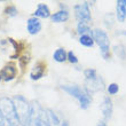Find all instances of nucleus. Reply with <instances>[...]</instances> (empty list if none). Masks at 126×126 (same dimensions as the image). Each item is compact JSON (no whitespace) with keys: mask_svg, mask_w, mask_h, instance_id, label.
<instances>
[{"mask_svg":"<svg viewBox=\"0 0 126 126\" xmlns=\"http://www.w3.org/2000/svg\"><path fill=\"white\" fill-rule=\"evenodd\" d=\"M96 126H108V125H107L106 120H100V122L97 123V125H96Z\"/></svg>","mask_w":126,"mask_h":126,"instance_id":"obj_26","label":"nucleus"},{"mask_svg":"<svg viewBox=\"0 0 126 126\" xmlns=\"http://www.w3.org/2000/svg\"><path fill=\"white\" fill-rule=\"evenodd\" d=\"M77 32H78L79 36H84V34H90V36H92L93 30H91V28L88 27L87 23L78 22V24H77Z\"/></svg>","mask_w":126,"mask_h":126,"instance_id":"obj_17","label":"nucleus"},{"mask_svg":"<svg viewBox=\"0 0 126 126\" xmlns=\"http://www.w3.org/2000/svg\"><path fill=\"white\" fill-rule=\"evenodd\" d=\"M50 16H52V14H50V10L46 3H39L33 13V17H37V18H48Z\"/></svg>","mask_w":126,"mask_h":126,"instance_id":"obj_12","label":"nucleus"},{"mask_svg":"<svg viewBox=\"0 0 126 126\" xmlns=\"http://www.w3.org/2000/svg\"><path fill=\"white\" fill-rule=\"evenodd\" d=\"M113 53L116 56H118L120 60H125L126 59V48L124 45L122 44H118V45H115L113 46Z\"/></svg>","mask_w":126,"mask_h":126,"instance_id":"obj_18","label":"nucleus"},{"mask_svg":"<svg viewBox=\"0 0 126 126\" xmlns=\"http://www.w3.org/2000/svg\"><path fill=\"white\" fill-rule=\"evenodd\" d=\"M61 126H69V124L66 123V122H62V125Z\"/></svg>","mask_w":126,"mask_h":126,"instance_id":"obj_27","label":"nucleus"},{"mask_svg":"<svg viewBox=\"0 0 126 126\" xmlns=\"http://www.w3.org/2000/svg\"><path fill=\"white\" fill-rule=\"evenodd\" d=\"M104 80L101 76H97L94 79H85V90L91 94V92H99L104 90Z\"/></svg>","mask_w":126,"mask_h":126,"instance_id":"obj_7","label":"nucleus"},{"mask_svg":"<svg viewBox=\"0 0 126 126\" xmlns=\"http://www.w3.org/2000/svg\"><path fill=\"white\" fill-rule=\"evenodd\" d=\"M60 88L62 91H64L65 93H68L69 95H71L72 97L79 102V106L81 109H87L92 103V97L91 94L87 92L85 88L78 86L76 84H69V85H61Z\"/></svg>","mask_w":126,"mask_h":126,"instance_id":"obj_1","label":"nucleus"},{"mask_svg":"<svg viewBox=\"0 0 126 126\" xmlns=\"http://www.w3.org/2000/svg\"><path fill=\"white\" fill-rule=\"evenodd\" d=\"M84 76H85V79H94L99 75H97L95 69H91L90 68V69H86L84 71Z\"/></svg>","mask_w":126,"mask_h":126,"instance_id":"obj_20","label":"nucleus"},{"mask_svg":"<svg viewBox=\"0 0 126 126\" xmlns=\"http://www.w3.org/2000/svg\"><path fill=\"white\" fill-rule=\"evenodd\" d=\"M1 79H2V78H1V75H0V80H1Z\"/></svg>","mask_w":126,"mask_h":126,"instance_id":"obj_28","label":"nucleus"},{"mask_svg":"<svg viewBox=\"0 0 126 126\" xmlns=\"http://www.w3.org/2000/svg\"><path fill=\"white\" fill-rule=\"evenodd\" d=\"M68 61H69L70 63H72V64H77V63H78V59H77L76 54L73 53L72 50L68 52Z\"/></svg>","mask_w":126,"mask_h":126,"instance_id":"obj_23","label":"nucleus"},{"mask_svg":"<svg viewBox=\"0 0 126 126\" xmlns=\"http://www.w3.org/2000/svg\"><path fill=\"white\" fill-rule=\"evenodd\" d=\"M13 102L15 104V109H16L17 116H18L20 125L27 126L29 113H30V102L23 95H15L13 97Z\"/></svg>","mask_w":126,"mask_h":126,"instance_id":"obj_3","label":"nucleus"},{"mask_svg":"<svg viewBox=\"0 0 126 126\" xmlns=\"http://www.w3.org/2000/svg\"><path fill=\"white\" fill-rule=\"evenodd\" d=\"M116 17L118 22L124 23L126 20V0L116 1Z\"/></svg>","mask_w":126,"mask_h":126,"instance_id":"obj_10","label":"nucleus"},{"mask_svg":"<svg viewBox=\"0 0 126 126\" xmlns=\"http://www.w3.org/2000/svg\"><path fill=\"white\" fill-rule=\"evenodd\" d=\"M5 13L9 17H13V16H16L18 14V12H17V8L15 6H8L6 8V10H5Z\"/></svg>","mask_w":126,"mask_h":126,"instance_id":"obj_22","label":"nucleus"},{"mask_svg":"<svg viewBox=\"0 0 126 126\" xmlns=\"http://www.w3.org/2000/svg\"><path fill=\"white\" fill-rule=\"evenodd\" d=\"M54 61H56L59 63H63L68 60V52L64 48H57L53 54Z\"/></svg>","mask_w":126,"mask_h":126,"instance_id":"obj_16","label":"nucleus"},{"mask_svg":"<svg viewBox=\"0 0 126 126\" xmlns=\"http://www.w3.org/2000/svg\"><path fill=\"white\" fill-rule=\"evenodd\" d=\"M107 91H108V93L110 95H115V94L118 93V91H119V86L117 85V84L112 83V84H109L108 87H107Z\"/></svg>","mask_w":126,"mask_h":126,"instance_id":"obj_21","label":"nucleus"},{"mask_svg":"<svg viewBox=\"0 0 126 126\" xmlns=\"http://www.w3.org/2000/svg\"><path fill=\"white\" fill-rule=\"evenodd\" d=\"M44 72H45V65L41 62H38L36 65L33 66V69L31 70L30 77L32 80H38L43 77Z\"/></svg>","mask_w":126,"mask_h":126,"instance_id":"obj_15","label":"nucleus"},{"mask_svg":"<svg viewBox=\"0 0 126 126\" xmlns=\"http://www.w3.org/2000/svg\"><path fill=\"white\" fill-rule=\"evenodd\" d=\"M92 37H93L94 41L99 45L100 53L102 57L104 60H108L110 57V40L107 32L101 29H94L92 32Z\"/></svg>","mask_w":126,"mask_h":126,"instance_id":"obj_4","label":"nucleus"},{"mask_svg":"<svg viewBox=\"0 0 126 126\" xmlns=\"http://www.w3.org/2000/svg\"><path fill=\"white\" fill-rule=\"evenodd\" d=\"M75 10V16L79 22H84L87 23L92 20V15H91V9H90V5L88 2H83V3H78L73 7Z\"/></svg>","mask_w":126,"mask_h":126,"instance_id":"obj_6","label":"nucleus"},{"mask_svg":"<svg viewBox=\"0 0 126 126\" xmlns=\"http://www.w3.org/2000/svg\"><path fill=\"white\" fill-rule=\"evenodd\" d=\"M39 126H49V124H48V122H47V118H46V112H45V116L43 117V119L40 120Z\"/></svg>","mask_w":126,"mask_h":126,"instance_id":"obj_24","label":"nucleus"},{"mask_svg":"<svg viewBox=\"0 0 126 126\" xmlns=\"http://www.w3.org/2000/svg\"><path fill=\"white\" fill-rule=\"evenodd\" d=\"M0 126H7V124H6V122H5V118H3L1 111H0Z\"/></svg>","mask_w":126,"mask_h":126,"instance_id":"obj_25","label":"nucleus"},{"mask_svg":"<svg viewBox=\"0 0 126 126\" xmlns=\"http://www.w3.org/2000/svg\"><path fill=\"white\" fill-rule=\"evenodd\" d=\"M100 109H101V112H102L104 119H110L112 117V111H113V104L112 101L109 96H106L103 99L101 106H100Z\"/></svg>","mask_w":126,"mask_h":126,"instance_id":"obj_8","label":"nucleus"},{"mask_svg":"<svg viewBox=\"0 0 126 126\" xmlns=\"http://www.w3.org/2000/svg\"><path fill=\"white\" fill-rule=\"evenodd\" d=\"M45 112H46V118H47V122H48L49 126H61L62 125V122L60 120V117L57 116V113L54 112L52 109H46Z\"/></svg>","mask_w":126,"mask_h":126,"instance_id":"obj_14","label":"nucleus"},{"mask_svg":"<svg viewBox=\"0 0 126 126\" xmlns=\"http://www.w3.org/2000/svg\"><path fill=\"white\" fill-rule=\"evenodd\" d=\"M27 30L31 36H36L41 31V22L37 17H30L27 21Z\"/></svg>","mask_w":126,"mask_h":126,"instance_id":"obj_9","label":"nucleus"},{"mask_svg":"<svg viewBox=\"0 0 126 126\" xmlns=\"http://www.w3.org/2000/svg\"><path fill=\"white\" fill-rule=\"evenodd\" d=\"M79 43L85 47H93L95 41H94L92 36H90V34H84V36L79 37Z\"/></svg>","mask_w":126,"mask_h":126,"instance_id":"obj_19","label":"nucleus"},{"mask_svg":"<svg viewBox=\"0 0 126 126\" xmlns=\"http://www.w3.org/2000/svg\"><path fill=\"white\" fill-rule=\"evenodd\" d=\"M16 73H17V69L13 64H9V65H6L1 70V78H2L5 81H10V80H13L15 77H16Z\"/></svg>","mask_w":126,"mask_h":126,"instance_id":"obj_11","label":"nucleus"},{"mask_svg":"<svg viewBox=\"0 0 126 126\" xmlns=\"http://www.w3.org/2000/svg\"><path fill=\"white\" fill-rule=\"evenodd\" d=\"M0 111L2 113L7 126H20V120L17 116L13 99L3 96L0 99Z\"/></svg>","mask_w":126,"mask_h":126,"instance_id":"obj_2","label":"nucleus"},{"mask_svg":"<svg viewBox=\"0 0 126 126\" xmlns=\"http://www.w3.org/2000/svg\"><path fill=\"white\" fill-rule=\"evenodd\" d=\"M69 12L66 9H61L56 13H54L52 16H50V20L54 23H63V22H66L69 20Z\"/></svg>","mask_w":126,"mask_h":126,"instance_id":"obj_13","label":"nucleus"},{"mask_svg":"<svg viewBox=\"0 0 126 126\" xmlns=\"http://www.w3.org/2000/svg\"><path fill=\"white\" fill-rule=\"evenodd\" d=\"M45 116V110L38 101H32L30 103V113L28 118L27 126H39L40 120Z\"/></svg>","mask_w":126,"mask_h":126,"instance_id":"obj_5","label":"nucleus"}]
</instances>
